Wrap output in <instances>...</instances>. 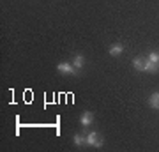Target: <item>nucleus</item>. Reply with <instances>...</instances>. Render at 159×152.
I'll use <instances>...</instances> for the list:
<instances>
[{
	"label": "nucleus",
	"mask_w": 159,
	"mask_h": 152,
	"mask_svg": "<svg viewBox=\"0 0 159 152\" xmlns=\"http://www.w3.org/2000/svg\"><path fill=\"white\" fill-rule=\"evenodd\" d=\"M87 143L92 147H102V143H104V140H102L101 133H97V131H92V133H87Z\"/></svg>",
	"instance_id": "obj_1"
},
{
	"label": "nucleus",
	"mask_w": 159,
	"mask_h": 152,
	"mask_svg": "<svg viewBox=\"0 0 159 152\" xmlns=\"http://www.w3.org/2000/svg\"><path fill=\"white\" fill-rule=\"evenodd\" d=\"M147 62H148V58H145L143 55H138V57H134L133 66H134V69H136V71H145V67H147Z\"/></svg>",
	"instance_id": "obj_2"
},
{
	"label": "nucleus",
	"mask_w": 159,
	"mask_h": 152,
	"mask_svg": "<svg viewBox=\"0 0 159 152\" xmlns=\"http://www.w3.org/2000/svg\"><path fill=\"white\" fill-rule=\"evenodd\" d=\"M74 66L73 64H69V62H60L57 66V71H60L62 74H76V71H74Z\"/></svg>",
	"instance_id": "obj_3"
},
{
	"label": "nucleus",
	"mask_w": 159,
	"mask_h": 152,
	"mask_svg": "<svg viewBox=\"0 0 159 152\" xmlns=\"http://www.w3.org/2000/svg\"><path fill=\"white\" fill-rule=\"evenodd\" d=\"M80 122H81L83 127H89V126L94 122V115H92L90 112H83L81 113V117H80Z\"/></svg>",
	"instance_id": "obj_4"
},
{
	"label": "nucleus",
	"mask_w": 159,
	"mask_h": 152,
	"mask_svg": "<svg viewBox=\"0 0 159 152\" xmlns=\"http://www.w3.org/2000/svg\"><path fill=\"white\" fill-rule=\"evenodd\" d=\"M110 55L111 57H119L122 51H124V46L120 44V43H117V44H113V46H110Z\"/></svg>",
	"instance_id": "obj_5"
},
{
	"label": "nucleus",
	"mask_w": 159,
	"mask_h": 152,
	"mask_svg": "<svg viewBox=\"0 0 159 152\" xmlns=\"http://www.w3.org/2000/svg\"><path fill=\"white\" fill-rule=\"evenodd\" d=\"M73 62H74V67H76V69H81V67H83V64H85V57L81 55V53H76Z\"/></svg>",
	"instance_id": "obj_6"
},
{
	"label": "nucleus",
	"mask_w": 159,
	"mask_h": 152,
	"mask_svg": "<svg viewBox=\"0 0 159 152\" xmlns=\"http://www.w3.org/2000/svg\"><path fill=\"white\" fill-rule=\"evenodd\" d=\"M148 104L156 110H159V92H154L152 96L148 97Z\"/></svg>",
	"instance_id": "obj_7"
},
{
	"label": "nucleus",
	"mask_w": 159,
	"mask_h": 152,
	"mask_svg": "<svg viewBox=\"0 0 159 152\" xmlns=\"http://www.w3.org/2000/svg\"><path fill=\"white\" fill-rule=\"evenodd\" d=\"M73 141H74V145H78V147L85 145L87 143V135H74Z\"/></svg>",
	"instance_id": "obj_8"
},
{
	"label": "nucleus",
	"mask_w": 159,
	"mask_h": 152,
	"mask_svg": "<svg viewBox=\"0 0 159 152\" xmlns=\"http://www.w3.org/2000/svg\"><path fill=\"white\" fill-rule=\"evenodd\" d=\"M145 71H147V73H157V71H159V64H154V62H150V60H148Z\"/></svg>",
	"instance_id": "obj_9"
},
{
	"label": "nucleus",
	"mask_w": 159,
	"mask_h": 152,
	"mask_svg": "<svg viewBox=\"0 0 159 152\" xmlns=\"http://www.w3.org/2000/svg\"><path fill=\"white\" fill-rule=\"evenodd\" d=\"M150 62H154V64H159V53L157 51H152V53H148V57H147Z\"/></svg>",
	"instance_id": "obj_10"
}]
</instances>
